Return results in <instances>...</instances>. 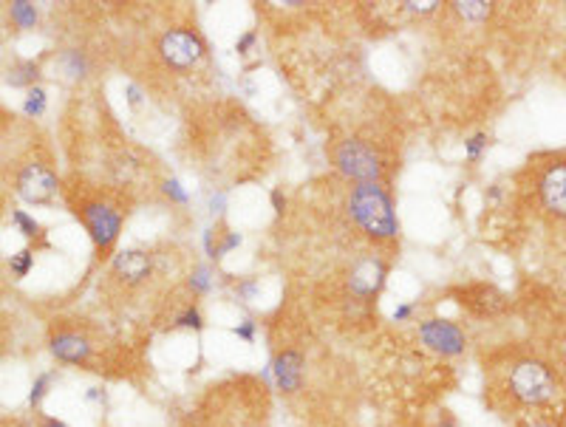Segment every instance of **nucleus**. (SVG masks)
Masks as SVG:
<instances>
[{
    "label": "nucleus",
    "mask_w": 566,
    "mask_h": 427,
    "mask_svg": "<svg viewBox=\"0 0 566 427\" xmlns=\"http://www.w3.org/2000/svg\"><path fill=\"white\" fill-rule=\"evenodd\" d=\"M348 215L374 241H391L399 235V218L382 184H357L348 196Z\"/></svg>",
    "instance_id": "1"
},
{
    "label": "nucleus",
    "mask_w": 566,
    "mask_h": 427,
    "mask_svg": "<svg viewBox=\"0 0 566 427\" xmlns=\"http://www.w3.org/2000/svg\"><path fill=\"white\" fill-rule=\"evenodd\" d=\"M507 394L521 408H550L558 399V376L541 359H515L507 368Z\"/></svg>",
    "instance_id": "2"
},
{
    "label": "nucleus",
    "mask_w": 566,
    "mask_h": 427,
    "mask_svg": "<svg viewBox=\"0 0 566 427\" xmlns=\"http://www.w3.org/2000/svg\"><path fill=\"white\" fill-rule=\"evenodd\" d=\"M335 164H337V170L345 179H351L357 184H379L382 173H385L379 153L362 139L340 142L335 147Z\"/></svg>",
    "instance_id": "3"
},
{
    "label": "nucleus",
    "mask_w": 566,
    "mask_h": 427,
    "mask_svg": "<svg viewBox=\"0 0 566 427\" xmlns=\"http://www.w3.org/2000/svg\"><path fill=\"white\" fill-rule=\"evenodd\" d=\"M77 218H83L94 246L100 255H108L111 246L119 238V229H122V213L111 207L108 201H100V199H88L77 207Z\"/></svg>",
    "instance_id": "4"
},
{
    "label": "nucleus",
    "mask_w": 566,
    "mask_h": 427,
    "mask_svg": "<svg viewBox=\"0 0 566 427\" xmlns=\"http://www.w3.org/2000/svg\"><path fill=\"white\" fill-rule=\"evenodd\" d=\"M159 54L162 60L176 68V71H184V68H193L196 63L204 60L207 54V46L201 40L199 31H190V28H170L162 40H159Z\"/></svg>",
    "instance_id": "5"
},
{
    "label": "nucleus",
    "mask_w": 566,
    "mask_h": 427,
    "mask_svg": "<svg viewBox=\"0 0 566 427\" xmlns=\"http://www.w3.org/2000/svg\"><path fill=\"white\" fill-rule=\"evenodd\" d=\"M419 339L442 357H458L467 348V337L464 331L453 320H442V317H431V320L419 322Z\"/></svg>",
    "instance_id": "6"
},
{
    "label": "nucleus",
    "mask_w": 566,
    "mask_h": 427,
    "mask_svg": "<svg viewBox=\"0 0 566 427\" xmlns=\"http://www.w3.org/2000/svg\"><path fill=\"white\" fill-rule=\"evenodd\" d=\"M57 190H60V181L46 164L31 162L17 173V196L26 204H48Z\"/></svg>",
    "instance_id": "7"
},
{
    "label": "nucleus",
    "mask_w": 566,
    "mask_h": 427,
    "mask_svg": "<svg viewBox=\"0 0 566 427\" xmlns=\"http://www.w3.org/2000/svg\"><path fill=\"white\" fill-rule=\"evenodd\" d=\"M385 278H388V266L385 260L374 258V255H365L360 258L354 266H351V275H348V292L360 300H371L382 292L385 286Z\"/></svg>",
    "instance_id": "8"
},
{
    "label": "nucleus",
    "mask_w": 566,
    "mask_h": 427,
    "mask_svg": "<svg viewBox=\"0 0 566 427\" xmlns=\"http://www.w3.org/2000/svg\"><path fill=\"white\" fill-rule=\"evenodd\" d=\"M48 348H51V354H54L60 362H65V365H88V362H91V354H94L91 342H88L83 334L71 331V328L54 331L51 339H48Z\"/></svg>",
    "instance_id": "9"
},
{
    "label": "nucleus",
    "mask_w": 566,
    "mask_h": 427,
    "mask_svg": "<svg viewBox=\"0 0 566 427\" xmlns=\"http://www.w3.org/2000/svg\"><path fill=\"white\" fill-rule=\"evenodd\" d=\"M538 196H541V204L544 210H550L558 218H566V162H558L552 164L541 181H538Z\"/></svg>",
    "instance_id": "10"
},
{
    "label": "nucleus",
    "mask_w": 566,
    "mask_h": 427,
    "mask_svg": "<svg viewBox=\"0 0 566 427\" xmlns=\"http://www.w3.org/2000/svg\"><path fill=\"white\" fill-rule=\"evenodd\" d=\"M113 275L122 278L125 283H142L153 272V255L145 249H122L113 255Z\"/></svg>",
    "instance_id": "11"
},
{
    "label": "nucleus",
    "mask_w": 566,
    "mask_h": 427,
    "mask_svg": "<svg viewBox=\"0 0 566 427\" xmlns=\"http://www.w3.org/2000/svg\"><path fill=\"white\" fill-rule=\"evenodd\" d=\"M269 371H272V376H275V385H278L283 394H295V391H300V385H303V354L286 348V351H281V354L275 357V362L269 365Z\"/></svg>",
    "instance_id": "12"
},
{
    "label": "nucleus",
    "mask_w": 566,
    "mask_h": 427,
    "mask_svg": "<svg viewBox=\"0 0 566 427\" xmlns=\"http://www.w3.org/2000/svg\"><path fill=\"white\" fill-rule=\"evenodd\" d=\"M37 77H40V65L34 63V60H23V63H17L11 71H9V85H14V88H34V83H37Z\"/></svg>",
    "instance_id": "13"
},
{
    "label": "nucleus",
    "mask_w": 566,
    "mask_h": 427,
    "mask_svg": "<svg viewBox=\"0 0 566 427\" xmlns=\"http://www.w3.org/2000/svg\"><path fill=\"white\" fill-rule=\"evenodd\" d=\"M11 221L17 223V229L28 238V241H37V238H43V226H40V221L34 218V215H28L26 210H14L11 213Z\"/></svg>",
    "instance_id": "14"
},
{
    "label": "nucleus",
    "mask_w": 566,
    "mask_h": 427,
    "mask_svg": "<svg viewBox=\"0 0 566 427\" xmlns=\"http://www.w3.org/2000/svg\"><path fill=\"white\" fill-rule=\"evenodd\" d=\"M11 20H14L17 28H31L37 23V9L26 0H14L11 3Z\"/></svg>",
    "instance_id": "15"
},
{
    "label": "nucleus",
    "mask_w": 566,
    "mask_h": 427,
    "mask_svg": "<svg viewBox=\"0 0 566 427\" xmlns=\"http://www.w3.org/2000/svg\"><path fill=\"white\" fill-rule=\"evenodd\" d=\"M63 65H65V71H68L74 80H83L85 71H88V60H85V54L77 51V48H68V51L63 54Z\"/></svg>",
    "instance_id": "16"
},
{
    "label": "nucleus",
    "mask_w": 566,
    "mask_h": 427,
    "mask_svg": "<svg viewBox=\"0 0 566 427\" xmlns=\"http://www.w3.org/2000/svg\"><path fill=\"white\" fill-rule=\"evenodd\" d=\"M46 102H48V97H46V91L40 88V85H34V88H28L26 91V102H23V110H26V116H43L46 113Z\"/></svg>",
    "instance_id": "17"
},
{
    "label": "nucleus",
    "mask_w": 566,
    "mask_h": 427,
    "mask_svg": "<svg viewBox=\"0 0 566 427\" xmlns=\"http://www.w3.org/2000/svg\"><path fill=\"white\" fill-rule=\"evenodd\" d=\"M9 266H11V275H14V278H26V275L31 272V266H34V252H31V249H20L17 255H11Z\"/></svg>",
    "instance_id": "18"
},
{
    "label": "nucleus",
    "mask_w": 566,
    "mask_h": 427,
    "mask_svg": "<svg viewBox=\"0 0 566 427\" xmlns=\"http://www.w3.org/2000/svg\"><path fill=\"white\" fill-rule=\"evenodd\" d=\"M456 11L467 20H484L490 14V3H478V0H467V3H453Z\"/></svg>",
    "instance_id": "19"
},
{
    "label": "nucleus",
    "mask_w": 566,
    "mask_h": 427,
    "mask_svg": "<svg viewBox=\"0 0 566 427\" xmlns=\"http://www.w3.org/2000/svg\"><path fill=\"white\" fill-rule=\"evenodd\" d=\"M190 289H193V295H207L210 292V286H213V278H210V269L207 266H196L193 272H190Z\"/></svg>",
    "instance_id": "20"
},
{
    "label": "nucleus",
    "mask_w": 566,
    "mask_h": 427,
    "mask_svg": "<svg viewBox=\"0 0 566 427\" xmlns=\"http://www.w3.org/2000/svg\"><path fill=\"white\" fill-rule=\"evenodd\" d=\"M173 328H193V331H201L204 328V317L196 306H187L176 320H173Z\"/></svg>",
    "instance_id": "21"
},
{
    "label": "nucleus",
    "mask_w": 566,
    "mask_h": 427,
    "mask_svg": "<svg viewBox=\"0 0 566 427\" xmlns=\"http://www.w3.org/2000/svg\"><path fill=\"white\" fill-rule=\"evenodd\" d=\"M51 382H54V374H40V376L34 379V385H31V394H28V402H31V408H40V402L46 399V394H48Z\"/></svg>",
    "instance_id": "22"
},
{
    "label": "nucleus",
    "mask_w": 566,
    "mask_h": 427,
    "mask_svg": "<svg viewBox=\"0 0 566 427\" xmlns=\"http://www.w3.org/2000/svg\"><path fill=\"white\" fill-rule=\"evenodd\" d=\"M241 232H229V229H221V235H219V246H216V260H221L226 252H232V249H238L241 246Z\"/></svg>",
    "instance_id": "23"
},
{
    "label": "nucleus",
    "mask_w": 566,
    "mask_h": 427,
    "mask_svg": "<svg viewBox=\"0 0 566 427\" xmlns=\"http://www.w3.org/2000/svg\"><path fill=\"white\" fill-rule=\"evenodd\" d=\"M484 150H487V133H473V136L464 142V156H467L470 162H478Z\"/></svg>",
    "instance_id": "24"
},
{
    "label": "nucleus",
    "mask_w": 566,
    "mask_h": 427,
    "mask_svg": "<svg viewBox=\"0 0 566 427\" xmlns=\"http://www.w3.org/2000/svg\"><path fill=\"white\" fill-rule=\"evenodd\" d=\"M162 193H164L170 201H176V204H187V190L182 187L179 179H167V181L162 184Z\"/></svg>",
    "instance_id": "25"
},
{
    "label": "nucleus",
    "mask_w": 566,
    "mask_h": 427,
    "mask_svg": "<svg viewBox=\"0 0 566 427\" xmlns=\"http://www.w3.org/2000/svg\"><path fill=\"white\" fill-rule=\"evenodd\" d=\"M232 334L238 339H243V342H255V320H241L232 328Z\"/></svg>",
    "instance_id": "26"
},
{
    "label": "nucleus",
    "mask_w": 566,
    "mask_h": 427,
    "mask_svg": "<svg viewBox=\"0 0 566 427\" xmlns=\"http://www.w3.org/2000/svg\"><path fill=\"white\" fill-rule=\"evenodd\" d=\"M408 11H414V14H434L442 3L439 0H428V3H402Z\"/></svg>",
    "instance_id": "27"
},
{
    "label": "nucleus",
    "mask_w": 566,
    "mask_h": 427,
    "mask_svg": "<svg viewBox=\"0 0 566 427\" xmlns=\"http://www.w3.org/2000/svg\"><path fill=\"white\" fill-rule=\"evenodd\" d=\"M219 235H221V226L216 229V226H210L207 232H204V249H207V255L216 260V246H219Z\"/></svg>",
    "instance_id": "28"
},
{
    "label": "nucleus",
    "mask_w": 566,
    "mask_h": 427,
    "mask_svg": "<svg viewBox=\"0 0 566 427\" xmlns=\"http://www.w3.org/2000/svg\"><path fill=\"white\" fill-rule=\"evenodd\" d=\"M414 317V306L411 303H399L394 312H391V320L394 322H408Z\"/></svg>",
    "instance_id": "29"
},
{
    "label": "nucleus",
    "mask_w": 566,
    "mask_h": 427,
    "mask_svg": "<svg viewBox=\"0 0 566 427\" xmlns=\"http://www.w3.org/2000/svg\"><path fill=\"white\" fill-rule=\"evenodd\" d=\"M125 97H127V105L139 107L145 94H142V88H139V85H133V83H130V85H125Z\"/></svg>",
    "instance_id": "30"
},
{
    "label": "nucleus",
    "mask_w": 566,
    "mask_h": 427,
    "mask_svg": "<svg viewBox=\"0 0 566 427\" xmlns=\"http://www.w3.org/2000/svg\"><path fill=\"white\" fill-rule=\"evenodd\" d=\"M524 427H564L558 419H552V416H533V419H527Z\"/></svg>",
    "instance_id": "31"
},
{
    "label": "nucleus",
    "mask_w": 566,
    "mask_h": 427,
    "mask_svg": "<svg viewBox=\"0 0 566 427\" xmlns=\"http://www.w3.org/2000/svg\"><path fill=\"white\" fill-rule=\"evenodd\" d=\"M252 46H255V31H246V34H243V37H238V43H235V48H238L241 54H246Z\"/></svg>",
    "instance_id": "32"
},
{
    "label": "nucleus",
    "mask_w": 566,
    "mask_h": 427,
    "mask_svg": "<svg viewBox=\"0 0 566 427\" xmlns=\"http://www.w3.org/2000/svg\"><path fill=\"white\" fill-rule=\"evenodd\" d=\"M224 207H226V196H224V193H216V196L210 199V213L221 215V213H224Z\"/></svg>",
    "instance_id": "33"
},
{
    "label": "nucleus",
    "mask_w": 566,
    "mask_h": 427,
    "mask_svg": "<svg viewBox=\"0 0 566 427\" xmlns=\"http://www.w3.org/2000/svg\"><path fill=\"white\" fill-rule=\"evenodd\" d=\"M272 207H275V213H283V207H286V199H283V193L281 190H272Z\"/></svg>",
    "instance_id": "34"
},
{
    "label": "nucleus",
    "mask_w": 566,
    "mask_h": 427,
    "mask_svg": "<svg viewBox=\"0 0 566 427\" xmlns=\"http://www.w3.org/2000/svg\"><path fill=\"white\" fill-rule=\"evenodd\" d=\"M85 399H88V402H103V405H105V399H108V396H105L100 388H91V391L85 394Z\"/></svg>",
    "instance_id": "35"
},
{
    "label": "nucleus",
    "mask_w": 566,
    "mask_h": 427,
    "mask_svg": "<svg viewBox=\"0 0 566 427\" xmlns=\"http://www.w3.org/2000/svg\"><path fill=\"white\" fill-rule=\"evenodd\" d=\"M43 427H68V425L60 422V419H54V416H43Z\"/></svg>",
    "instance_id": "36"
},
{
    "label": "nucleus",
    "mask_w": 566,
    "mask_h": 427,
    "mask_svg": "<svg viewBox=\"0 0 566 427\" xmlns=\"http://www.w3.org/2000/svg\"><path fill=\"white\" fill-rule=\"evenodd\" d=\"M439 427H458V425L453 422V416H448V413H445V416H442V422H439Z\"/></svg>",
    "instance_id": "37"
}]
</instances>
